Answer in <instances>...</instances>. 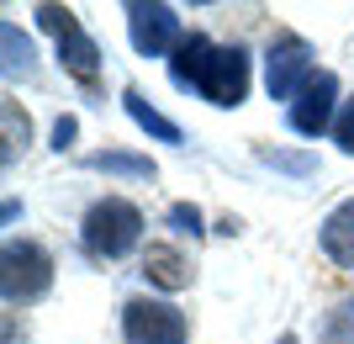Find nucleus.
Returning <instances> with one entry per match:
<instances>
[{"label": "nucleus", "mask_w": 354, "mask_h": 344, "mask_svg": "<svg viewBox=\"0 0 354 344\" xmlns=\"http://www.w3.org/2000/svg\"><path fill=\"white\" fill-rule=\"evenodd\" d=\"M275 344H301V339H296V334H281V339H275Z\"/></svg>", "instance_id": "412c9836"}, {"label": "nucleus", "mask_w": 354, "mask_h": 344, "mask_svg": "<svg viewBox=\"0 0 354 344\" xmlns=\"http://www.w3.org/2000/svg\"><path fill=\"white\" fill-rule=\"evenodd\" d=\"M169 80L212 106H243L254 64L243 43H212L207 32H185V43L169 53Z\"/></svg>", "instance_id": "f257e3e1"}, {"label": "nucleus", "mask_w": 354, "mask_h": 344, "mask_svg": "<svg viewBox=\"0 0 354 344\" xmlns=\"http://www.w3.org/2000/svg\"><path fill=\"white\" fill-rule=\"evenodd\" d=\"M59 64H64L69 80H80L85 90H95V80H101V48H95V37H90L85 27H74L59 43Z\"/></svg>", "instance_id": "1a4fd4ad"}, {"label": "nucleus", "mask_w": 354, "mask_h": 344, "mask_svg": "<svg viewBox=\"0 0 354 344\" xmlns=\"http://www.w3.org/2000/svg\"><path fill=\"white\" fill-rule=\"evenodd\" d=\"M143 275L159 286V291H185V286L196 281L191 255H185V249H175V244H164V239L143 249Z\"/></svg>", "instance_id": "6e6552de"}, {"label": "nucleus", "mask_w": 354, "mask_h": 344, "mask_svg": "<svg viewBox=\"0 0 354 344\" xmlns=\"http://www.w3.org/2000/svg\"><path fill=\"white\" fill-rule=\"evenodd\" d=\"M74 133H80V127H74V117H59V127H53V149H74Z\"/></svg>", "instance_id": "aec40b11"}, {"label": "nucleus", "mask_w": 354, "mask_h": 344, "mask_svg": "<svg viewBox=\"0 0 354 344\" xmlns=\"http://www.w3.org/2000/svg\"><path fill=\"white\" fill-rule=\"evenodd\" d=\"M0 43H6V75H21V80H32L37 75V59H32V43L27 37H21V32H16V21H6V27H0Z\"/></svg>", "instance_id": "4468645a"}, {"label": "nucleus", "mask_w": 354, "mask_h": 344, "mask_svg": "<svg viewBox=\"0 0 354 344\" xmlns=\"http://www.w3.org/2000/svg\"><path fill=\"white\" fill-rule=\"evenodd\" d=\"M37 21H43V27L53 32L59 43H64V37H69L74 27H80V21H74V11H69V6H37Z\"/></svg>", "instance_id": "f3484780"}, {"label": "nucleus", "mask_w": 354, "mask_h": 344, "mask_svg": "<svg viewBox=\"0 0 354 344\" xmlns=\"http://www.w3.org/2000/svg\"><path fill=\"white\" fill-rule=\"evenodd\" d=\"M0 122H6V170L16 165V154H27V143H32V122H27V111H21V101H0Z\"/></svg>", "instance_id": "ddd939ff"}, {"label": "nucleus", "mask_w": 354, "mask_h": 344, "mask_svg": "<svg viewBox=\"0 0 354 344\" xmlns=\"http://www.w3.org/2000/svg\"><path fill=\"white\" fill-rule=\"evenodd\" d=\"M317 244H323V255L333 260L339 270H354V196H349V201H339V207L323 217Z\"/></svg>", "instance_id": "9d476101"}, {"label": "nucleus", "mask_w": 354, "mask_h": 344, "mask_svg": "<svg viewBox=\"0 0 354 344\" xmlns=\"http://www.w3.org/2000/svg\"><path fill=\"white\" fill-rule=\"evenodd\" d=\"M122 106H127V117H133L138 127H143V133H153L159 143H180V138H185V133L175 127V122L164 117V111H153V106L143 101V90H122Z\"/></svg>", "instance_id": "9b49d317"}, {"label": "nucleus", "mask_w": 354, "mask_h": 344, "mask_svg": "<svg viewBox=\"0 0 354 344\" xmlns=\"http://www.w3.org/2000/svg\"><path fill=\"white\" fill-rule=\"evenodd\" d=\"M127 37H133V48L143 59H164V53H175L185 43L175 6H143V0L127 6Z\"/></svg>", "instance_id": "0eeeda50"}, {"label": "nucleus", "mask_w": 354, "mask_h": 344, "mask_svg": "<svg viewBox=\"0 0 354 344\" xmlns=\"http://www.w3.org/2000/svg\"><path fill=\"white\" fill-rule=\"evenodd\" d=\"M259 159H265V165H275V170H286V175H312V170H317V159H312V154H281V149H259Z\"/></svg>", "instance_id": "dca6fc26"}, {"label": "nucleus", "mask_w": 354, "mask_h": 344, "mask_svg": "<svg viewBox=\"0 0 354 344\" xmlns=\"http://www.w3.org/2000/svg\"><path fill=\"white\" fill-rule=\"evenodd\" d=\"M138 239H143V212L127 196H101L80 217V244L90 260H122L138 249Z\"/></svg>", "instance_id": "f03ea898"}, {"label": "nucleus", "mask_w": 354, "mask_h": 344, "mask_svg": "<svg viewBox=\"0 0 354 344\" xmlns=\"http://www.w3.org/2000/svg\"><path fill=\"white\" fill-rule=\"evenodd\" d=\"M333 111H339V75H333V69H317V75L301 85V96L286 106V122H291V133L317 138V133H328V127H339Z\"/></svg>", "instance_id": "423d86ee"}, {"label": "nucleus", "mask_w": 354, "mask_h": 344, "mask_svg": "<svg viewBox=\"0 0 354 344\" xmlns=\"http://www.w3.org/2000/svg\"><path fill=\"white\" fill-rule=\"evenodd\" d=\"M312 75H317V69H312V43H307V37H296V32H281V37L270 43V53H265V90H270V101H296Z\"/></svg>", "instance_id": "39448f33"}, {"label": "nucleus", "mask_w": 354, "mask_h": 344, "mask_svg": "<svg viewBox=\"0 0 354 344\" xmlns=\"http://www.w3.org/2000/svg\"><path fill=\"white\" fill-rule=\"evenodd\" d=\"M90 170H106V175H133V180H153L159 165L148 154H127V149H106V154H90L85 159Z\"/></svg>", "instance_id": "f8f14e48"}, {"label": "nucleus", "mask_w": 354, "mask_h": 344, "mask_svg": "<svg viewBox=\"0 0 354 344\" xmlns=\"http://www.w3.org/2000/svg\"><path fill=\"white\" fill-rule=\"evenodd\" d=\"M333 138H339L344 154H354V101L344 106V117H339V127H333Z\"/></svg>", "instance_id": "6ab92c4d"}, {"label": "nucleus", "mask_w": 354, "mask_h": 344, "mask_svg": "<svg viewBox=\"0 0 354 344\" xmlns=\"http://www.w3.org/2000/svg\"><path fill=\"white\" fill-rule=\"evenodd\" d=\"M122 339L127 344H185L191 323L164 297H127L122 302Z\"/></svg>", "instance_id": "20e7f679"}, {"label": "nucleus", "mask_w": 354, "mask_h": 344, "mask_svg": "<svg viewBox=\"0 0 354 344\" xmlns=\"http://www.w3.org/2000/svg\"><path fill=\"white\" fill-rule=\"evenodd\" d=\"M169 223H175L180 233H201V212H196L191 201H175V207H169Z\"/></svg>", "instance_id": "a211bd4d"}, {"label": "nucleus", "mask_w": 354, "mask_h": 344, "mask_svg": "<svg viewBox=\"0 0 354 344\" xmlns=\"http://www.w3.org/2000/svg\"><path fill=\"white\" fill-rule=\"evenodd\" d=\"M53 291V255L37 239H6L0 249V297L6 307H32Z\"/></svg>", "instance_id": "7ed1b4c3"}, {"label": "nucleus", "mask_w": 354, "mask_h": 344, "mask_svg": "<svg viewBox=\"0 0 354 344\" xmlns=\"http://www.w3.org/2000/svg\"><path fill=\"white\" fill-rule=\"evenodd\" d=\"M323 344H354V297L333 302L323 318Z\"/></svg>", "instance_id": "2eb2a0df"}]
</instances>
